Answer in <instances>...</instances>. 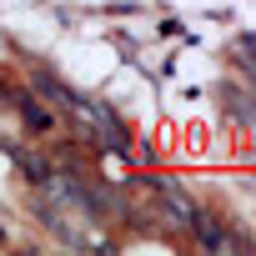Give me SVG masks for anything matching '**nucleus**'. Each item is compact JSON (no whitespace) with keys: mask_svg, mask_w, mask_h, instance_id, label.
I'll list each match as a JSON object with an SVG mask.
<instances>
[{"mask_svg":"<svg viewBox=\"0 0 256 256\" xmlns=\"http://www.w3.org/2000/svg\"><path fill=\"white\" fill-rule=\"evenodd\" d=\"M186 231H191V236H196L206 251H221V256H226V251H241V236H236V231H231V226H226L216 211H201V206H196Z\"/></svg>","mask_w":256,"mask_h":256,"instance_id":"nucleus-1","label":"nucleus"}]
</instances>
